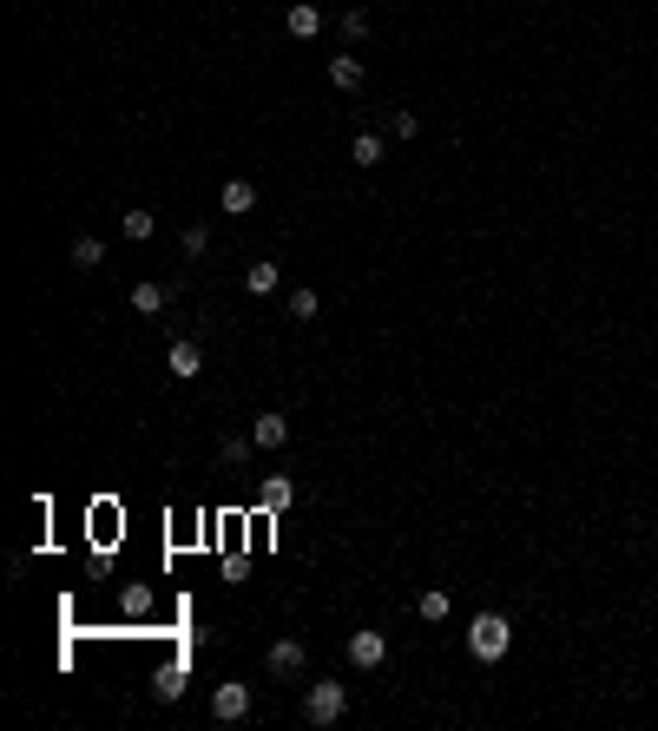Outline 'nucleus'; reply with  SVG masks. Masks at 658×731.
<instances>
[{
    "mask_svg": "<svg viewBox=\"0 0 658 731\" xmlns=\"http://www.w3.org/2000/svg\"><path fill=\"white\" fill-rule=\"evenodd\" d=\"M507 646H514V620H507V613H474L468 620V652L481 666H501Z\"/></svg>",
    "mask_w": 658,
    "mask_h": 731,
    "instance_id": "f257e3e1",
    "label": "nucleus"
},
{
    "mask_svg": "<svg viewBox=\"0 0 658 731\" xmlns=\"http://www.w3.org/2000/svg\"><path fill=\"white\" fill-rule=\"evenodd\" d=\"M343 712H349V685L343 679H310V692H303V718H310V725H336Z\"/></svg>",
    "mask_w": 658,
    "mask_h": 731,
    "instance_id": "f03ea898",
    "label": "nucleus"
},
{
    "mask_svg": "<svg viewBox=\"0 0 658 731\" xmlns=\"http://www.w3.org/2000/svg\"><path fill=\"white\" fill-rule=\"evenodd\" d=\"M211 718H224V725L251 718V685H244V679H224L218 692H211Z\"/></svg>",
    "mask_w": 658,
    "mask_h": 731,
    "instance_id": "7ed1b4c3",
    "label": "nucleus"
},
{
    "mask_svg": "<svg viewBox=\"0 0 658 731\" xmlns=\"http://www.w3.org/2000/svg\"><path fill=\"white\" fill-rule=\"evenodd\" d=\"M382 659H389V639L369 633V626H356V633H349V666H356V672H376Z\"/></svg>",
    "mask_w": 658,
    "mask_h": 731,
    "instance_id": "20e7f679",
    "label": "nucleus"
},
{
    "mask_svg": "<svg viewBox=\"0 0 658 731\" xmlns=\"http://www.w3.org/2000/svg\"><path fill=\"white\" fill-rule=\"evenodd\" d=\"M283 27H290V40H316V33L329 27V14L316 7V0H290V14H283Z\"/></svg>",
    "mask_w": 658,
    "mask_h": 731,
    "instance_id": "39448f33",
    "label": "nucleus"
},
{
    "mask_svg": "<svg viewBox=\"0 0 658 731\" xmlns=\"http://www.w3.org/2000/svg\"><path fill=\"white\" fill-rule=\"evenodd\" d=\"M165 369H172L178 382H198V376H204V350L191 343V336H178L172 350H165Z\"/></svg>",
    "mask_w": 658,
    "mask_h": 731,
    "instance_id": "423d86ee",
    "label": "nucleus"
},
{
    "mask_svg": "<svg viewBox=\"0 0 658 731\" xmlns=\"http://www.w3.org/2000/svg\"><path fill=\"white\" fill-rule=\"evenodd\" d=\"M303 659H310V646H303V639H277V646H270V672H277V679H297Z\"/></svg>",
    "mask_w": 658,
    "mask_h": 731,
    "instance_id": "0eeeda50",
    "label": "nucleus"
},
{
    "mask_svg": "<svg viewBox=\"0 0 658 731\" xmlns=\"http://www.w3.org/2000/svg\"><path fill=\"white\" fill-rule=\"evenodd\" d=\"M251 442H257V448H283V442H290V415L264 409V415L251 422Z\"/></svg>",
    "mask_w": 658,
    "mask_h": 731,
    "instance_id": "6e6552de",
    "label": "nucleus"
},
{
    "mask_svg": "<svg viewBox=\"0 0 658 731\" xmlns=\"http://www.w3.org/2000/svg\"><path fill=\"white\" fill-rule=\"evenodd\" d=\"M290 501H297V481H290V475H270L264 488H257V508H264V514H283Z\"/></svg>",
    "mask_w": 658,
    "mask_h": 731,
    "instance_id": "1a4fd4ad",
    "label": "nucleus"
},
{
    "mask_svg": "<svg viewBox=\"0 0 658 731\" xmlns=\"http://www.w3.org/2000/svg\"><path fill=\"white\" fill-rule=\"evenodd\" d=\"M218 205L231 211V218H244V211H257V185H251V178H231V185L218 191Z\"/></svg>",
    "mask_w": 658,
    "mask_h": 731,
    "instance_id": "9d476101",
    "label": "nucleus"
},
{
    "mask_svg": "<svg viewBox=\"0 0 658 731\" xmlns=\"http://www.w3.org/2000/svg\"><path fill=\"white\" fill-rule=\"evenodd\" d=\"M165 303H172V290H165V284H152V277H145V284H132V310H139V317H158Z\"/></svg>",
    "mask_w": 658,
    "mask_h": 731,
    "instance_id": "9b49d317",
    "label": "nucleus"
},
{
    "mask_svg": "<svg viewBox=\"0 0 658 731\" xmlns=\"http://www.w3.org/2000/svg\"><path fill=\"white\" fill-rule=\"evenodd\" d=\"M152 699H158V705H178V699H185V666H158Z\"/></svg>",
    "mask_w": 658,
    "mask_h": 731,
    "instance_id": "f8f14e48",
    "label": "nucleus"
},
{
    "mask_svg": "<svg viewBox=\"0 0 658 731\" xmlns=\"http://www.w3.org/2000/svg\"><path fill=\"white\" fill-rule=\"evenodd\" d=\"M329 86H343V93H356V86H362V60H356V53H336V60H329Z\"/></svg>",
    "mask_w": 658,
    "mask_h": 731,
    "instance_id": "ddd939ff",
    "label": "nucleus"
},
{
    "mask_svg": "<svg viewBox=\"0 0 658 731\" xmlns=\"http://www.w3.org/2000/svg\"><path fill=\"white\" fill-rule=\"evenodd\" d=\"M277 284H283L277 264H251V271H244V290H251V297H277Z\"/></svg>",
    "mask_w": 658,
    "mask_h": 731,
    "instance_id": "4468645a",
    "label": "nucleus"
},
{
    "mask_svg": "<svg viewBox=\"0 0 658 731\" xmlns=\"http://www.w3.org/2000/svg\"><path fill=\"white\" fill-rule=\"evenodd\" d=\"M349 159H356L362 172H376V165H382V132H356V145H349Z\"/></svg>",
    "mask_w": 658,
    "mask_h": 731,
    "instance_id": "2eb2a0df",
    "label": "nucleus"
},
{
    "mask_svg": "<svg viewBox=\"0 0 658 731\" xmlns=\"http://www.w3.org/2000/svg\"><path fill=\"white\" fill-rule=\"evenodd\" d=\"M106 264V244L99 238H73V271H99Z\"/></svg>",
    "mask_w": 658,
    "mask_h": 731,
    "instance_id": "dca6fc26",
    "label": "nucleus"
},
{
    "mask_svg": "<svg viewBox=\"0 0 658 731\" xmlns=\"http://www.w3.org/2000/svg\"><path fill=\"white\" fill-rule=\"evenodd\" d=\"M283 310H290V317H297V323H310L316 310H323V297H316V290L303 284V290H290V303H283Z\"/></svg>",
    "mask_w": 658,
    "mask_h": 731,
    "instance_id": "f3484780",
    "label": "nucleus"
},
{
    "mask_svg": "<svg viewBox=\"0 0 658 731\" xmlns=\"http://www.w3.org/2000/svg\"><path fill=\"white\" fill-rule=\"evenodd\" d=\"M119 231H126L132 244H145V238L158 231V218H152V211H126V218H119Z\"/></svg>",
    "mask_w": 658,
    "mask_h": 731,
    "instance_id": "a211bd4d",
    "label": "nucleus"
},
{
    "mask_svg": "<svg viewBox=\"0 0 658 731\" xmlns=\"http://www.w3.org/2000/svg\"><path fill=\"white\" fill-rule=\"evenodd\" d=\"M415 613H422L428 626H435V620H448V593H441V587H428L422 600H415Z\"/></svg>",
    "mask_w": 658,
    "mask_h": 731,
    "instance_id": "6ab92c4d",
    "label": "nucleus"
},
{
    "mask_svg": "<svg viewBox=\"0 0 658 731\" xmlns=\"http://www.w3.org/2000/svg\"><path fill=\"white\" fill-rule=\"evenodd\" d=\"M389 132H395V139H415V132H422V119H415L408 106H395V112H389Z\"/></svg>",
    "mask_w": 658,
    "mask_h": 731,
    "instance_id": "aec40b11",
    "label": "nucleus"
},
{
    "mask_svg": "<svg viewBox=\"0 0 658 731\" xmlns=\"http://www.w3.org/2000/svg\"><path fill=\"white\" fill-rule=\"evenodd\" d=\"M178 244H185V257H204V251H211V231H204V224H185V238H178Z\"/></svg>",
    "mask_w": 658,
    "mask_h": 731,
    "instance_id": "412c9836",
    "label": "nucleus"
},
{
    "mask_svg": "<svg viewBox=\"0 0 658 731\" xmlns=\"http://www.w3.org/2000/svg\"><path fill=\"white\" fill-rule=\"evenodd\" d=\"M336 27H343L349 40H362V33H369V14H362V7H343V20H336Z\"/></svg>",
    "mask_w": 658,
    "mask_h": 731,
    "instance_id": "4be33fe9",
    "label": "nucleus"
},
{
    "mask_svg": "<svg viewBox=\"0 0 658 731\" xmlns=\"http://www.w3.org/2000/svg\"><path fill=\"white\" fill-rule=\"evenodd\" d=\"M145 606H152V600H145V587H126V593H119V613H132V620H139Z\"/></svg>",
    "mask_w": 658,
    "mask_h": 731,
    "instance_id": "5701e85b",
    "label": "nucleus"
},
{
    "mask_svg": "<svg viewBox=\"0 0 658 731\" xmlns=\"http://www.w3.org/2000/svg\"><path fill=\"white\" fill-rule=\"evenodd\" d=\"M251 448H257V442H251V435H231V442H224V448H218V455H224V461H244V455H251Z\"/></svg>",
    "mask_w": 658,
    "mask_h": 731,
    "instance_id": "b1692460",
    "label": "nucleus"
}]
</instances>
